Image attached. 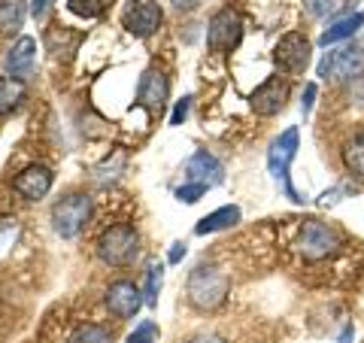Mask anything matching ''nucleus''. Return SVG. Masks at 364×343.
Wrapping results in <instances>:
<instances>
[{
    "instance_id": "1",
    "label": "nucleus",
    "mask_w": 364,
    "mask_h": 343,
    "mask_svg": "<svg viewBox=\"0 0 364 343\" xmlns=\"http://www.w3.org/2000/svg\"><path fill=\"white\" fill-rule=\"evenodd\" d=\"M298 149H301V131L294 128H286L277 140L270 143V149H267V170H270V176L282 182V191H286V198H291L294 204H306V194H301L298 189L291 186V162L298 158Z\"/></svg>"
},
{
    "instance_id": "2",
    "label": "nucleus",
    "mask_w": 364,
    "mask_h": 343,
    "mask_svg": "<svg viewBox=\"0 0 364 343\" xmlns=\"http://www.w3.org/2000/svg\"><path fill=\"white\" fill-rule=\"evenodd\" d=\"M186 292H188V301L198 310H215L228 298V277L215 265H198L188 273Z\"/></svg>"
},
{
    "instance_id": "3",
    "label": "nucleus",
    "mask_w": 364,
    "mask_h": 343,
    "mask_svg": "<svg viewBox=\"0 0 364 343\" xmlns=\"http://www.w3.org/2000/svg\"><path fill=\"white\" fill-rule=\"evenodd\" d=\"M136 253H140V234L134 231V225H112L97 237V258L104 265L124 268L136 258Z\"/></svg>"
},
{
    "instance_id": "4",
    "label": "nucleus",
    "mask_w": 364,
    "mask_h": 343,
    "mask_svg": "<svg viewBox=\"0 0 364 343\" xmlns=\"http://www.w3.org/2000/svg\"><path fill=\"white\" fill-rule=\"evenodd\" d=\"M343 246L340 240V231L334 225H328L322 219H306L301 225V234H298V253L306 261H322V258H331L337 249Z\"/></svg>"
},
{
    "instance_id": "5",
    "label": "nucleus",
    "mask_w": 364,
    "mask_h": 343,
    "mask_svg": "<svg viewBox=\"0 0 364 343\" xmlns=\"http://www.w3.org/2000/svg\"><path fill=\"white\" fill-rule=\"evenodd\" d=\"M316 76L328 79V83H355L364 76V49L346 46V49L337 52H325L316 67Z\"/></svg>"
},
{
    "instance_id": "6",
    "label": "nucleus",
    "mask_w": 364,
    "mask_h": 343,
    "mask_svg": "<svg viewBox=\"0 0 364 343\" xmlns=\"http://www.w3.org/2000/svg\"><path fill=\"white\" fill-rule=\"evenodd\" d=\"M91 219V198L88 194H67L52 207V228L61 237H76Z\"/></svg>"
},
{
    "instance_id": "7",
    "label": "nucleus",
    "mask_w": 364,
    "mask_h": 343,
    "mask_svg": "<svg viewBox=\"0 0 364 343\" xmlns=\"http://www.w3.org/2000/svg\"><path fill=\"white\" fill-rule=\"evenodd\" d=\"M310 52H313V46L310 40L304 37V33L298 31H291L286 33L279 43H277V52H273V61H277V67L282 73H289V76H301L306 67H310Z\"/></svg>"
},
{
    "instance_id": "8",
    "label": "nucleus",
    "mask_w": 364,
    "mask_h": 343,
    "mask_svg": "<svg viewBox=\"0 0 364 343\" xmlns=\"http://www.w3.org/2000/svg\"><path fill=\"white\" fill-rule=\"evenodd\" d=\"M243 37V21L234 9H219L210 25H207V49L210 52H231L237 49V43Z\"/></svg>"
},
{
    "instance_id": "9",
    "label": "nucleus",
    "mask_w": 364,
    "mask_h": 343,
    "mask_svg": "<svg viewBox=\"0 0 364 343\" xmlns=\"http://www.w3.org/2000/svg\"><path fill=\"white\" fill-rule=\"evenodd\" d=\"M161 19L164 13L155 0H128V6L122 13V25L134 37H152L158 25H161Z\"/></svg>"
},
{
    "instance_id": "10",
    "label": "nucleus",
    "mask_w": 364,
    "mask_h": 343,
    "mask_svg": "<svg viewBox=\"0 0 364 343\" xmlns=\"http://www.w3.org/2000/svg\"><path fill=\"white\" fill-rule=\"evenodd\" d=\"M289 100V83L282 76H270L267 83H261L252 97H249V107H252L258 116H277V112L286 107Z\"/></svg>"
},
{
    "instance_id": "11",
    "label": "nucleus",
    "mask_w": 364,
    "mask_h": 343,
    "mask_svg": "<svg viewBox=\"0 0 364 343\" xmlns=\"http://www.w3.org/2000/svg\"><path fill=\"white\" fill-rule=\"evenodd\" d=\"M143 304H146L143 292L128 280H119L107 289V307H109V313L119 316V319H134L136 313H140Z\"/></svg>"
},
{
    "instance_id": "12",
    "label": "nucleus",
    "mask_w": 364,
    "mask_h": 343,
    "mask_svg": "<svg viewBox=\"0 0 364 343\" xmlns=\"http://www.w3.org/2000/svg\"><path fill=\"white\" fill-rule=\"evenodd\" d=\"M167 95H170V83H167V73L158 70V67H149L143 76H140V85H136V100L152 110V112H161L167 104Z\"/></svg>"
},
{
    "instance_id": "13",
    "label": "nucleus",
    "mask_w": 364,
    "mask_h": 343,
    "mask_svg": "<svg viewBox=\"0 0 364 343\" xmlns=\"http://www.w3.org/2000/svg\"><path fill=\"white\" fill-rule=\"evenodd\" d=\"M52 170L43 167V164H33V167H25L21 174L13 179V189L28 201H43L46 194L52 189Z\"/></svg>"
},
{
    "instance_id": "14",
    "label": "nucleus",
    "mask_w": 364,
    "mask_h": 343,
    "mask_svg": "<svg viewBox=\"0 0 364 343\" xmlns=\"http://www.w3.org/2000/svg\"><path fill=\"white\" fill-rule=\"evenodd\" d=\"M186 174H188V182H203V186H219L225 179V167L215 155H210L207 149L195 152L186 162Z\"/></svg>"
},
{
    "instance_id": "15",
    "label": "nucleus",
    "mask_w": 364,
    "mask_h": 343,
    "mask_svg": "<svg viewBox=\"0 0 364 343\" xmlns=\"http://www.w3.org/2000/svg\"><path fill=\"white\" fill-rule=\"evenodd\" d=\"M33 58H37V40L33 37H18V43L6 55V73L25 83V79L33 73Z\"/></svg>"
},
{
    "instance_id": "16",
    "label": "nucleus",
    "mask_w": 364,
    "mask_h": 343,
    "mask_svg": "<svg viewBox=\"0 0 364 343\" xmlns=\"http://www.w3.org/2000/svg\"><path fill=\"white\" fill-rule=\"evenodd\" d=\"M240 207L237 204H225V207L213 210L210 216H203V219L195 225V234H215V231H228V228H234L237 222H240Z\"/></svg>"
},
{
    "instance_id": "17",
    "label": "nucleus",
    "mask_w": 364,
    "mask_h": 343,
    "mask_svg": "<svg viewBox=\"0 0 364 343\" xmlns=\"http://www.w3.org/2000/svg\"><path fill=\"white\" fill-rule=\"evenodd\" d=\"M364 28V13H352V16H343V19H337L331 21L325 31H322V37H318V43L322 46H334V43H343V40H352L355 33Z\"/></svg>"
},
{
    "instance_id": "18",
    "label": "nucleus",
    "mask_w": 364,
    "mask_h": 343,
    "mask_svg": "<svg viewBox=\"0 0 364 343\" xmlns=\"http://www.w3.org/2000/svg\"><path fill=\"white\" fill-rule=\"evenodd\" d=\"M25 95H28V88H25L21 79H16V76H4V79H0V116L13 112L21 100H25Z\"/></svg>"
},
{
    "instance_id": "19",
    "label": "nucleus",
    "mask_w": 364,
    "mask_h": 343,
    "mask_svg": "<svg viewBox=\"0 0 364 343\" xmlns=\"http://www.w3.org/2000/svg\"><path fill=\"white\" fill-rule=\"evenodd\" d=\"M25 16H28L25 0H0V31L4 33L18 31L25 25Z\"/></svg>"
},
{
    "instance_id": "20",
    "label": "nucleus",
    "mask_w": 364,
    "mask_h": 343,
    "mask_svg": "<svg viewBox=\"0 0 364 343\" xmlns=\"http://www.w3.org/2000/svg\"><path fill=\"white\" fill-rule=\"evenodd\" d=\"M343 167L349 170L352 176L364 179V134H355L343 146Z\"/></svg>"
},
{
    "instance_id": "21",
    "label": "nucleus",
    "mask_w": 364,
    "mask_h": 343,
    "mask_svg": "<svg viewBox=\"0 0 364 343\" xmlns=\"http://www.w3.org/2000/svg\"><path fill=\"white\" fill-rule=\"evenodd\" d=\"M161 283H164V268L161 265H149L146 270V285H143V298L149 307H158V292H161Z\"/></svg>"
},
{
    "instance_id": "22",
    "label": "nucleus",
    "mask_w": 364,
    "mask_h": 343,
    "mask_svg": "<svg viewBox=\"0 0 364 343\" xmlns=\"http://www.w3.org/2000/svg\"><path fill=\"white\" fill-rule=\"evenodd\" d=\"M67 343H112V334L104 325H82Z\"/></svg>"
},
{
    "instance_id": "23",
    "label": "nucleus",
    "mask_w": 364,
    "mask_h": 343,
    "mask_svg": "<svg viewBox=\"0 0 364 343\" xmlns=\"http://www.w3.org/2000/svg\"><path fill=\"white\" fill-rule=\"evenodd\" d=\"M67 6H70V13L82 19H95L109 6V0H67Z\"/></svg>"
},
{
    "instance_id": "24",
    "label": "nucleus",
    "mask_w": 364,
    "mask_h": 343,
    "mask_svg": "<svg viewBox=\"0 0 364 343\" xmlns=\"http://www.w3.org/2000/svg\"><path fill=\"white\" fill-rule=\"evenodd\" d=\"M128 343H158V325L152 319H146V322H140L128 334Z\"/></svg>"
},
{
    "instance_id": "25",
    "label": "nucleus",
    "mask_w": 364,
    "mask_h": 343,
    "mask_svg": "<svg viewBox=\"0 0 364 343\" xmlns=\"http://www.w3.org/2000/svg\"><path fill=\"white\" fill-rule=\"evenodd\" d=\"M207 189H210V186H203V182H186V186L176 189V198H179L182 204H198L203 194H207Z\"/></svg>"
},
{
    "instance_id": "26",
    "label": "nucleus",
    "mask_w": 364,
    "mask_h": 343,
    "mask_svg": "<svg viewBox=\"0 0 364 343\" xmlns=\"http://www.w3.org/2000/svg\"><path fill=\"white\" fill-rule=\"evenodd\" d=\"M316 83H306L304 85V100H301V116H304V122L310 119V112H313V104H316Z\"/></svg>"
},
{
    "instance_id": "27",
    "label": "nucleus",
    "mask_w": 364,
    "mask_h": 343,
    "mask_svg": "<svg viewBox=\"0 0 364 343\" xmlns=\"http://www.w3.org/2000/svg\"><path fill=\"white\" fill-rule=\"evenodd\" d=\"M188 107H191V97H182L176 104V110H173V116H170V125H182V122H186Z\"/></svg>"
},
{
    "instance_id": "28",
    "label": "nucleus",
    "mask_w": 364,
    "mask_h": 343,
    "mask_svg": "<svg viewBox=\"0 0 364 343\" xmlns=\"http://www.w3.org/2000/svg\"><path fill=\"white\" fill-rule=\"evenodd\" d=\"M334 9V0H310V13L313 16H325Z\"/></svg>"
},
{
    "instance_id": "29",
    "label": "nucleus",
    "mask_w": 364,
    "mask_h": 343,
    "mask_svg": "<svg viewBox=\"0 0 364 343\" xmlns=\"http://www.w3.org/2000/svg\"><path fill=\"white\" fill-rule=\"evenodd\" d=\"M182 258H186V243H173V246H170L167 261H170V265H176V261H182Z\"/></svg>"
},
{
    "instance_id": "30",
    "label": "nucleus",
    "mask_w": 364,
    "mask_h": 343,
    "mask_svg": "<svg viewBox=\"0 0 364 343\" xmlns=\"http://www.w3.org/2000/svg\"><path fill=\"white\" fill-rule=\"evenodd\" d=\"M49 4H52V0H31V13L33 16H46V9H49Z\"/></svg>"
},
{
    "instance_id": "31",
    "label": "nucleus",
    "mask_w": 364,
    "mask_h": 343,
    "mask_svg": "<svg viewBox=\"0 0 364 343\" xmlns=\"http://www.w3.org/2000/svg\"><path fill=\"white\" fill-rule=\"evenodd\" d=\"M170 4H173V6L179 9V13H188V9H195V6L200 4V0H170Z\"/></svg>"
},
{
    "instance_id": "32",
    "label": "nucleus",
    "mask_w": 364,
    "mask_h": 343,
    "mask_svg": "<svg viewBox=\"0 0 364 343\" xmlns=\"http://www.w3.org/2000/svg\"><path fill=\"white\" fill-rule=\"evenodd\" d=\"M191 343H228V340H222V337H213V334H203V337H195Z\"/></svg>"
},
{
    "instance_id": "33",
    "label": "nucleus",
    "mask_w": 364,
    "mask_h": 343,
    "mask_svg": "<svg viewBox=\"0 0 364 343\" xmlns=\"http://www.w3.org/2000/svg\"><path fill=\"white\" fill-rule=\"evenodd\" d=\"M352 334H355V331H352V325H346V328H343V334H340V343H349Z\"/></svg>"
}]
</instances>
